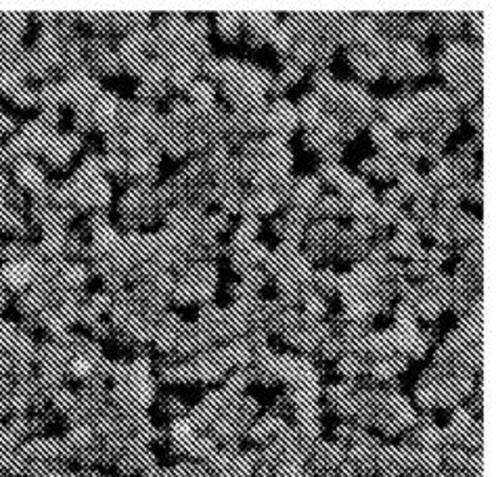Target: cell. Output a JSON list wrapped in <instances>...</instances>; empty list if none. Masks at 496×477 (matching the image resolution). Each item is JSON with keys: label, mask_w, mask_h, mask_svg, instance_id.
I'll list each match as a JSON object with an SVG mask.
<instances>
[{"label": "cell", "mask_w": 496, "mask_h": 477, "mask_svg": "<svg viewBox=\"0 0 496 477\" xmlns=\"http://www.w3.org/2000/svg\"><path fill=\"white\" fill-rule=\"evenodd\" d=\"M90 362L88 360H84V358H78V360H74V364H72V370L78 375V377H84V375H88L90 373Z\"/></svg>", "instance_id": "cell-2"}, {"label": "cell", "mask_w": 496, "mask_h": 477, "mask_svg": "<svg viewBox=\"0 0 496 477\" xmlns=\"http://www.w3.org/2000/svg\"><path fill=\"white\" fill-rule=\"evenodd\" d=\"M2 277H4V280L11 287L21 289V287H25L32 280V268L28 266V264H23V262H13V264H8V266L4 268Z\"/></svg>", "instance_id": "cell-1"}]
</instances>
